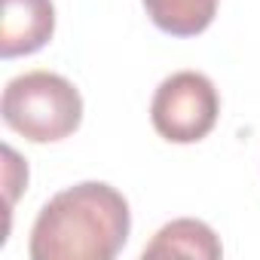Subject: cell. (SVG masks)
Masks as SVG:
<instances>
[{"label":"cell","mask_w":260,"mask_h":260,"mask_svg":"<svg viewBox=\"0 0 260 260\" xmlns=\"http://www.w3.org/2000/svg\"><path fill=\"white\" fill-rule=\"evenodd\" d=\"M4 159H7V202L13 205L16 202V196H19V190L28 184V166L16 156V150L13 147H4Z\"/></svg>","instance_id":"52a82bcc"},{"label":"cell","mask_w":260,"mask_h":260,"mask_svg":"<svg viewBox=\"0 0 260 260\" xmlns=\"http://www.w3.org/2000/svg\"><path fill=\"white\" fill-rule=\"evenodd\" d=\"M4 122L34 144H52L74 135L83 122L80 89L52 71H28L7 83L0 98Z\"/></svg>","instance_id":"7a4b0ae2"},{"label":"cell","mask_w":260,"mask_h":260,"mask_svg":"<svg viewBox=\"0 0 260 260\" xmlns=\"http://www.w3.org/2000/svg\"><path fill=\"white\" fill-rule=\"evenodd\" d=\"M150 22L172 37L202 34L217 13V0H141Z\"/></svg>","instance_id":"8992f818"},{"label":"cell","mask_w":260,"mask_h":260,"mask_svg":"<svg viewBox=\"0 0 260 260\" xmlns=\"http://www.w3.org/2000/svg\"><path fill=\"white\" fill-rule=\"evenodd\" d=\"M220 116V95L199 71H178L159 83L150 101V122L156 135L172 144L202 141Z\"/></svg>","instance_id":"3957f363"},{"label":"cell","mask_w":260,"mask_h":260,"mask_svg":"<svg viewBox=\"0 0 260 260\" xmlns=\"http://www.w3.org/2000/svg\"><path fill=\"white\" fill-rule=\"evenodd\" d=\"M223 254L214 230L196 217H178L166 223L141 251V257H193V260H217Z\"/></svg>","instance_id":"5b68a950"},{"label":"cell","mask_w":260,"mask_h":260,"mask_svg":"<svg viewBox=\"0 0 260 260\" xmlns=\"http://www.w3.org/2000/svg\"><path fill=\"white\" fill-rule=\"evenodd\" d=\"M132 230L125 196L101 181H83L55 193L31 226L34 260H113Z\"/></svg>","instance_id":"6da1fadb"},{"label":"cell","mask_w":260,"mask_h":260,"mask_svg":"<svg viewBox=\"0 0 260 260\" xmlns=\"http://www.w3.org/2000/svg\"><path fill=\"white\" fill-rule=\"evenodd\" d=\"M55 34L52 0H4L0 25V55L19 58L43 49Z\"/></svg>","instance_id":"277c9868"}]
</instances>
